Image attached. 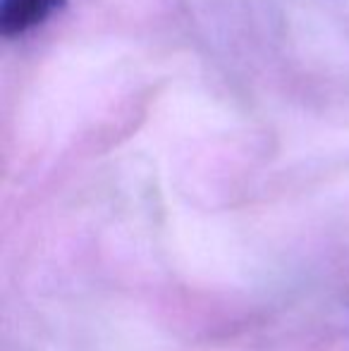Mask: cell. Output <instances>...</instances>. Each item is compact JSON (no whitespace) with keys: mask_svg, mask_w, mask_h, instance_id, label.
<instances>
[{"mask_svg":"<svg viewBox=\"0 0 349 351\" xmlns=\"http://www.w3.org/2000/svg\"><path fill=\"white\" fill-rule=\"evenodd\" d=\"M65 0H0V34L5 38L27 36L43 27Z\"/></svg>","mask_w":349,"mask_h":351,"instance_id":"cell-1","label":"cell"}]
</instances>
